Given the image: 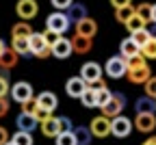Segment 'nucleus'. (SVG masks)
Here are the masks:
<instances>
[{
	"instance_id": "nucleus-33",
	"label": "nucleus",
	"mask_w": 156,
	"mask_h": 145,
	"mask_svg": "<svg viewBox=\"0 0 156 145\" xmlns=\"http://www.w3.org/2000/svg\"><path fill=\"white\" fill-rule=\"evenodd\" d=\"M145 19H141L139 15H134L132 19H128V22H126V28H128V33L132 35V33H136V30H141V28H145Z\"/></svg>"
},
{
	"instance_id": "nucleus-20",
	"label": "nucleus",
	"mask_w": 156,
	"mask_h": 145,
	"mask_svg": "<svg viewBox=\"0 0 156 145\" xmlns=\"http://www.w3.org/2000/svg\"><path fill=\"white\" fill-rule=\"evenodd\" d=\"M20 61V54L13 50V48H7L2 54H0V67L2 69H13Z\"/></svg>"
},
{
	"instance_id": "nucleus-7",
	"label": "nucleus",
	"mask_w": 156,
	"mask_h": 145,
	"mask_svg": "<svg viewBox=\"0 0 156 145\" xmlns=\"http://www.w3.org/2000/svg\"><path fill=\"white\" fill-rule=\"evenodd\" d=\"M134 126L143 134L154 132V128H156V113H136L134 115Z\"/></svg>"
},
{
	"instance_id": "nucleus-25",
	"label": "nucleus",
	"mask_w": 156,
	"mask_h": 145,
	"mask_svg": "<svg viewBox=\"0 0 156 145\" xmlns=\"http://www.w3.org/2000/svg\"><path fill=\"white\" fill-rule=\"evenodd\" d=\"M134 15H136V7H132V5L122 7V9H115V19H117V22H122V24H126L128 19H132Z\"/></svg>"
},
{
	"instance_id": "nucleus-32",
	"label": "nucleus",
	"mask_w": 156,
	"mask_h": 145,
	"mask_svg": "<svg viewBox=\"0 0 156 145\" xmlns=\"http://www.w3.org/2000/svg\"><path fill=\"white\" fill-rule=\"evenodd\" d=\"M130 37H132V39L136 41V44H139V46L143 48V46L147 44V41L152 39V33H150V28H141V30H136V33H132Z\"/></svg>"
},
{
	"instance_id": "nucleus-36",
	"label": "nucleus",
	"mask_w": 156,
	"mask_h": 145,
	"mask_svg": "<svg viewBox=\"0 0 156 145\" xmlns=\"http://www.w3.org/2000/svg\"><path fill=\"white\" fill-rule=\"evenodd\" d=\"M37 108H39L37 100H28V102H24V104H22V113H28V115H35Z\"/></svg>"
},
{
	"instance_id": "nucleus-21",
	"label": "nucleus",
	"mask_w": 156,
	"mask_h": 145,
	"mask_svg": "<svg viewBox=\"0 0 156 145\" xmlns=\"http://www.w3.org/2000/svg\"><path fill=\"white\" fill-rule=\"evenodd\" d=\"M134 111L136 113H156V97L143 95L134 102Z\"/></svg>"
},
{
	"instance_id": "nucleus-41",
	"label": "nucleus",
	"mask_w": 156,
	"mask_h": 145,
	"mask_svg": "<svg viewBox=\"0 0 156 145\" xmlns=\"http://www.w3.org/2000/svg\"><path fill=\"white\" fill-rule=\"evenodd\" d=\"M58 119H61V128H63V132H67V130H74V128H72V119H69V117L61 115Z\"/></svg>"
},
{
	"instance_id": "nucleus-15",
	"label": "nucleus",
	"mask_w": 156,
	"mask_h": 145,
	"mask_svg": "<svg viewBox=\"0 0 156 145\" xmlns=\"http://www.w3.org/2000/svg\"><path fill=\"white\" fill-rule=\"evenodd\" d=\"M39 128H41L44 136H52V139H56L58 134L63 132V128H61V119H58V117H50L48 121L39 123Z\"/></svg>"
},
{
	"instance_id": "nucleus-37",
	"label": "nucleus",
	"mask_w": 156,
	"mask_h": 145,
	"mask_svg": "<svg viewBox=\"0 0 156 145\" xmlns=\"http://www.w3.org/2000/svg\"><path fill=\"white\" fill-rule=\"evenodd\" d=\"M145 95H150V97H156V76H152L147 82H145Z\"/></svg>"
},
{
	"instance_id": "nucleus-44",
	"label": "nucleus",
	"mask_w": 156,
	"mask_h": 145,
	"mask_svg": "<svg viewBox=\"0 0 156 145\" xmlns=\"http://www.w3.org/2000/svg\"><path fill=\"white\" fill-rule=\"evenodd\" d=\"M132 2V0H111V5L115 7V9H122V7H128Z\"/></svg>"
},
{
	"instance_id": "nucleus-5",
	"label": "nucleus",
	"mask_w": 156,
	"mask_h": 145,
	"mask_svg": "<svg viewBox=\"0 0 156 145\" xmlns=\"http://www.w3.org/2000/svg\"><path fill=\"white\" fill-rule=\"evenodd\" d=\"M69 17H67V13H61V11H56V13H52V15H48V19H46V28H50V30H56V33H65L67 28H69Z\"/></svg>"
},
{
	"instance_id": "nucleus-26",
	"label": "nucleus",
	"mask_w": 156,
	"mask_h": 145,
	"mask_svg": "<svg viewBox=\"0 0 156 145\" xmlns=\"http://www.w3.org/2000/svg\"><path fill=\"white\" fill-rule=\"evenodd\" d=\"M11 48H13L17 54H33V52H30V37H28V39H24V37L11 39Z\"/></svg>"
},
{
	"instance_id": "nucleus-4",
	"label": "nucleus",
	"mask_w": 156,
	"mask_h": 145,
	"mask_svg": "<svg viewBox=\"0 0 156 145\" xmlns=\"http://www.w3.org/2000/svg\"><path fill=\"white\" fill-rule=\"evenodd\" d=\"M80 78L87 85H100L102 82V67L95 63V61H87L80 67Z\"/></svg>"
},
{
	"instance_id": "nucleus-45",
	"label": "nucleus",
	"mask_w": 156,
	"mask_h": 145,
	"mask_svg": "<svg viewBox=\"0 0 156 145\" xmlns=\"http://www.w3.org/2000/svg\"><path fill=\"white\" fill-rule=\"evenodd\" d=\"M141 145H156V136H152V139H145Z\"/></svg>"
},
{
	"instance_id": "nucleus-48",
	"label": "nucleus",
	"mask_w": 156,
	"mask_h": 145,
	"mask_svg": "<svg viewBox=\"0 0 156 145\" xmlns=\"http://www.w3.org/2000/svg\"><path fill=\"white\" fill-rule=\"evenodd\" d=\"M154 24H156V5H154Z\"/></svg>"
},
{
	"instance_id": "nucleus-2",
	"label": "nucleus",
	"mask_w": 156,
	"mask_h": 145,
	"mask_svg": "<svg viewBox=\"0 0 156 145\" xmlns=\"http://www.w3.org/2000/svg\"><path fill=\"white\" fill-rule=\"evenodd\" d=\"M104 72L108 78H122L128 74V61L119 54V56H111L104 65Z\"/></svg>"
},
{
	"instance_id": "nucleus-8",
	"label": "nucleus",
	"mask_w": 156,
	"mask_h": 145,
	"mask_svg": "<svg viewBox=\"0 0 156 145\" xmlns=\"http://www.w3.org/2000/svg\"><path fill=\"white\" fill-rule=\"evenodd\" d=\"M11 97H13V102H20V104H24V102L33 100V87L28 85V82L20 80V82H15V85L11 87Z\"/></svg>"
},
{
	"instance_id": "nucleus-3",
	"label": "nucleus",
	"mask_w": 156,
	"mask_h": 145,
	"mask_svg": "<svg viewBox=\"0 0 156 145\" xmlns=\"http://www.w3.org/2000/svg\"><path fill=\"white\" fill-rule=\"evenodd\" d=\"M132 128H134V121L128 119V117H124V115H117V117L111 119V134L117 136V139L128 136L132 132Z\"/></svg>"
},
{
	"instance_id": "nucleus-22",
	"label": "nucleus",
	"mask_w": 156,
	"mask_h": 145,
	"mask_svg": "<svg viewBox=\"0 0 156 145\" xmlns=\"http://www.w3.org/2000/svg\"><path fill=\"white\" fill-rule=\"evenodd\" d=\"M95 97H98V108H102V106H106L111 102L113 93H111V89L104 85V82H100V85H95Z\"/></svg>"
},
{
	"instance_id": "nucleus-49",
	"label": "nucleus",
	"mask_w": 156,
	"mask_h": 145,
	"mask_svg": "<svg viewBox=\"0 0 156 145\" xmlns=\"http://www.w3.org/2000/svg\"><path fill=\"white\" fill-rule=\"evenodd\" d=\"M7 145H15V143H13V141H9V143H7Z\"/></svg>"
},
{
	"instance_id": "nucleus-30",
	"label": "nucleus",
	"mask_w": 156,
	"mask_h": 145,
	"mask_svg": "<svg viewBox=\"0 0 156 145\" xmlns=\"http://www.w3.org/2000/svg\"><path fill=\"white\" fill-rule=\"evenodd\" d=\"M56 145H78V139L74 134V130H67V132H61L56 136Z\"/></svg>"
},
{
	"instance_id": "nucleus-46",
	"label": "nucleus",
	"mask_w": 156,
	"mask_h": 145,
	"mask_svg": "<svg viewBox=\"0 0 156 145\" xmlns=\"http://www.w3.org/2000/svg\"><path fill=\"white\" fill-rule=\"evenodd\" d=\"M5 50H7V46H5V41H2V39H0V54H2Z\"/></svg>"
},
{
	"instance_id": "nucleus-1",
	"label": "nucleus",
	"mask_w": 156,
	"mask_h": 145,
	"mask_svg": "<svg viewBox=\"0 0 156 145\" xmlns=\"http://www.w3.org/2000/svg\"><path fill=\"white\" fill-rule=\"evenodd\" d=\"M30 52L37 58H46V56L52 54V46L46 41L44 33H33L30 35Z\"/></svg>"
},
{
	"instance_id": "nucleus-6",
	"label": "nucleus",
	"mask_w": 156,
	"mask_h": 145,
	"mask_svg": "<svg viewBox=\"0 0 156 145\" xmlns=\"http://www.w3.org/2000/svg\"><path fill=\"white\" fill-rule=\"evenodd\" d=\"M89 128H91L93 136H98V139L108 136V134H111V117H106V115H98V117H93L91 123H89Z\"/></svg>"
},
{
	"instance_id": "nucleus-16",
	"label": "nucleus",
	"mask_w": 156,
	"mask_h": 145,
	"mask_svg": "<svg viewBox=\"0 0 156 145\" xmlns=\"http://www.w3.org/2000/svg\"><path fill=\"white\" fill-rule=\"evenodd\" d=\"M72 46L76 54H89L93 48V37H83V35H74L72 37Z\"/></svg>"
},
{
	"instance_id": "nucleus-12",
	"label": "nucleus",
	"mask_w": 156,
	"mask_h": 145,
	"mask_svg": "<svg viewBox=\"0 0 156 145\" xmlns=\"http://www.w3.org/2000/svg\"><path fill=\"white\" fill-rule=\"evenodd\" d=\"M126 78L132 82V85H145V82L152 78V69H150L147 65H143V67H134V69H128Z\"/></svg>"
},
{
	"instance_id": "nucleus-17",
	"label": "nucleus",
	"mask_w": 156,
	"mask_h": 145,
	"mask_svg": "<svg viewBox=\"0 0 156 145\" xmlns=\"http://www.w3.org/2000/svg\"><path fill=\"white\" fill-rule=\"evenodd\" d=\"M95 33H98V24H95V19H91L89 15L76 24V35H83V37H93Z\"/></svg>"
},
{
	"instance_id": "nucleus-35",
	"label": "nucleus",
	"mask_w": 156,
	"mask_h": 145,
	"mask_svg": "<svg viewBox=\"0 0 156 145\" xmlns=\"http://www.w3.org/2000/svg\"><path fill=\"white\" fill-rule=\"evenodd\" d=\"M44 37H46V41H48L50 46H54L56 41L61 39V33H56V30H50V28H46V30H44Z\"/></svg>"
},
{
	"instance_id": "nucleus-27",
	"label": "nucleus",
	"mask_w": 156,
	"mask_h": 145,
	"mask_svg": "<svg viewBox=\"0 0 156 145\" xmlns=\"http://www.w3.org/2000/svg\"><path fill=\"white\" fill-rule=\"evenodd\" d=\"M136 15H139L141 19H145L147 24H154V5H150V2L139 5L136 7Z\"/></svg>"
},
{
	"instance_id": "nucleus-28",
	"label": "nucleus",
	"mask_w": 156,
	"mask_h": 145,
	"mask_svg": "<svg viewBox=\"0 0 156 145\" xmlns=\"http://www.w3.org/2000/svg\"><path fill=\"white\" fill-rule=\"evenodd\" d=\"M74 134H76V139H78V145H91V136H93L91 128L78 126V128H74Z\"/></svg>"
},
{
	"instance_id": "nucleus-11",
	"label": "nucleus",
	"mask_w": 156,
	"mask_h": 145,
	"mask_svg": "<svg viewBox=\"0 0 156 145\" xmlns=\"http://www.w3.org/2000/svg\"><path fill=\"white\" fill-rule=\"evenodd\" d=\"M15 13L22 17V19H33V17L39 13L37 0H20L17 7H15Z\"/></svg>"
},
{
	"instance_id": "nucleus-31",
	"label": "nucleus",
	"mask_w": 156,
	"mask_h": 145,
	"mask_svg": "<svg viewBox=\"0 0 156 145\" xmlns=\"http://www.w3.org/2000/svg\"><path fill=\"white\" fill-rule=\"evenodd\" d=\"M11 141H13L15 145H33V134H30V132H22V130H17V132L11 136Z\"/></svg>"
},
{
	"instance_id": "nucleus-23",
	"label": "nucleus",
	"mask_w": 156,
	"mask_h": 145,
	"mask_svg": "<svg viewBox=\"0 0 156 145\" xmlns=\"http://www.w3.org/2000/svg\"><path fill=\"white\" fill-rule=\"evenodd\" d=\"M33 33H35V30L30 28V24H28V22H17V24L11 28V39H20V37L28 39Z\"/></svg>"
},
{
	"instance_id": "nucleus-42",
	"label": "nucleus",
	"mask_w": 156,
	"mask_h": 145,
	"mask_svg": "<svg viewBox=\"0 0 156 145\" xmlns=\"http://www.w3.org/2000/svg\"><path fill=\"white\" fill-rule=\"evenodd\" d=\"M9 113V100L7 97H0V117H5Z\"/></svg>"
},
{
	"instance_id": "nucleus-19",
	"label": "nucleus",
	"mask_w": 156,
	"mask_h": 145,
	"mask_svg": "<svg viewBox=\"0 0 156 145\" xmlns=\"http://www.w3.org/2000/svg\"><path fill=\"white\" fill-rule=\"evenodd\" d=\"M119 50H122V56H124V58H132V56H136V54H141V46L136 44L132 37H128V39L122 41Z\"/></svg>"
},
{
	"instance_id": "nucleus-47",
	"label": "nucleus",
	"mask_w": 156,
	"mask_h": 145,
	"mask_svg": "<svg viewBox=\"0 0 156 145\" xmlns=\"http://www.w3.org/2000/svg\"><path fill=\"white\" fill-rule=\"evenodd\" d=\"M150 33H152V37H156V24H152V28H150Z\"/></svg>"
},
{
	"instance_id": "nucleus-14",
	"label": "nucleus",
	"mask_w": 156,
	"mask_h": 145,
	"mask_svg": "<svg viewBox=\"0 0 156 145\" xmlns=\"http://www.w3.org/2000/svg\"><path fill=\"white\" fill-rule=\"evenodd\" d=\"M74 54V46H72V39H65V37H61L56 41V44L52 46V56H56V58H67V56H72Z\"/></svg>"
},
{
	"instance_id": "nucleus-39",
	"label": "nucleus",
	"mask_w": 156,
	"mask_h": 145,
	"mask_svg": "<svg viewBox=\"0 0 156 145\" xmlns=\"http://www.w3.org/2000/svg\"><path fill=\"white\" fill-rule=\"evenodd\" d=\"M35 117H37V121H39V123H44V121H48V119L52 117V111L39 106V108H37V113H35Z\"/></svg>"
},
{
	"instance_id": "nucleus-34",
	"label": "nucleus",
	"mask_w": 156,
	"mask_h": 145,
	"mask_svg": "<svg viewBox=\"0 0 156 145\" xmlns=\"http://www.w3.org/2000/svg\"><path fill=\"white\" fill-rule=\"evenodd\" d=\"M141 54H143L145 58H156V37H152L147 44L141 48Z\"/></svg>"
},
{
	"instance_id": "nucleus-9",
	"label": "nucleus",
	"mask_w": 156,
	"mask_h": 145,
	"mask_svg": "<svg viewBox=\"0 0 156 145\" xmlns=\"http://www.w3.org/2000/svg\"><path fill=\"white\" fill-rule=\"evenodd\" d=\"M124 106H126V97L117 93V95H113V97H111L108 104H106V106H102L100 111H102V115H106V117H111V119H113V117H117V115H122Z\"/></svg>"
},
{
	"instance_id": "nucleus-43",
	"label": "nucleus",
	"mask_w": 156,
	"mask_h": 145,
	"mask_svg": "<svg viewBox=\"0 0 156 145\" xmlns=\"http://www.w3.org/2000/svg\"><path fill=\"white\" fill-rule=\"evenodd\" d=\"M11 139H9V132H7V128H2L0 126V145H7Z\"/></svg>"
},
{
	"instance_id": "nucleus-13",
	"label": "nucleus",
	"mask_w": 156,
	"mask_h": 145,
	"mask_svg": "<svg viewBox=\"0 0 156 145\" xmlns=\"http://www.w3.org/2000/svg\"><path fill=\"white\" fill-rule=\"evenodd\" d=\"M15 126H17V130H22V132H35V128L39 126V121H37V117L35 115H28V113H20L17 115V119H15Z\"/></svg>"
},
{
	"instance_id": "nucleus-38",
	"label": "nucleus",
	"mask_w": 156,
	"mask_h": 145,
	"mask_svg": "<svg viewBox=\"0 0 156 145\" xmlns=\"http://www.w3.org/2000/svg\"><path fill=\"white\" fill-rule=\"evenodd\" d=\"M50 2H52V7L58 9V11H67V9L74 5V0H50Z\"/></svg>"
},
{
	"instance_id": "nucleus-10",
	"label": "nucleus",
	"mask_w": 156,
	"mask_h": 145,
	"mask_svg": "<svg viewBox=\"0 0 156 145\" xmlns=\"http://www.w3.org/2000/svg\"><path fill=\"white\" fill-rule=\"evenodd\" d=\"M87 89H89V85H87L80 76H74V78H69V80L65 82V91H67L69 97H78V100H80Z\"/></svg>"
},
{
	"instance_id": "nucleus-29",
	"label": "nucleus",
	"mask_w": 156,
	"mask_h": 145,
	"mask_svg": "<svg viewBox=\"0 0 156 145\" xmlns=\"http://www.w3.org/2000/svg\"><path fill=\"white\" fill-rule=\"evenodd\" d=\"M80 102H83V106H85V108H98V97H95V87H89V89H87V91L83 93Z\"/></svg>"
},
{
	"instance_id": "nucleus-18",
	"label": "nucleus",
	"mask_w": 156,
	"mask_h": 145,
	"mask_svg": "<svg viewBox=\"0 0 156 145\" xmlns=\"http://www.w3.org/2000/svg\"><path fill=\"white\" fill-rule=\"evenodd\" d=\"M35 100H37V104L41 106V108H48V111H52V113H54V111H56V106H58V97H56L52 91H44V93H39Z\"/></svg>"
},
{
	"instance_id": "nucleus-40",
	"label": "nucleus",
	"mask_w": 156,
	"mask_h": 145,
	"mask_svg": "<svg viewBox=\"0 0 156 145\" xmlns=\"http://www.w3.org/2000/svg\"><path fill=\"white\" fill-rule=\"evenodd\" d=\"M7 93H11V85L5 76H0V97H7Z\"/></svg>"
},
{
	"instance_id": "nucleus-24",
	"label": "nucleus",
	"mask_w": 156,
	"mask_h": 145,
	"mask_svg": "<svg viewBox=\"0 0 156 145\" xmlns=\"http://www.w3.org/2000/svg\"><path fill=\"white\" fill-rule=\"evenodd\" d=\"M67 17H69V22H74V24H78L80 19H85L87 17V9H85V5H72L69 9H67Z\"/></svg>"
}]
</instances>
